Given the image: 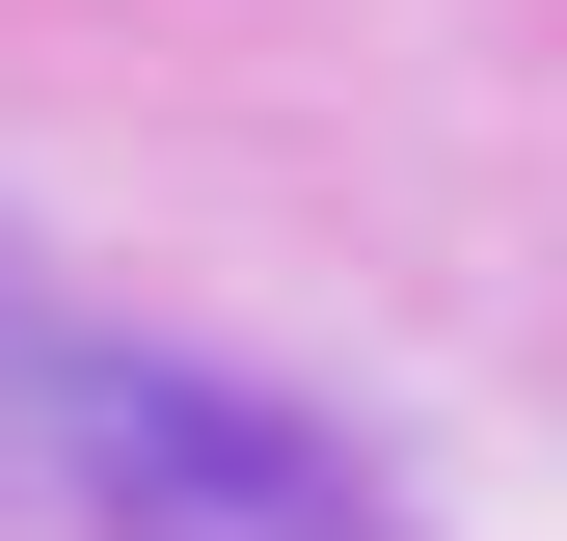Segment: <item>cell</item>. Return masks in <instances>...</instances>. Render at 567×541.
Listing matches in <instances>:
<instances>
[{"mask_svg": "<svg viewBox=\"0 0 567 541\" xmlns=\"http://www.w3.org/2000/svg\"><path fill=\"white\" fill-rule=\"evenodd\" d=\"M28 406H54V460H82V514H135V541H405V514H379V460H324L298 406H244V379H189V353L54 325Z\"/></svg>", "mask_w": 567, "mask_h": 541, "instance_id": "obj_1", "label": "cell"}]
</instances>
